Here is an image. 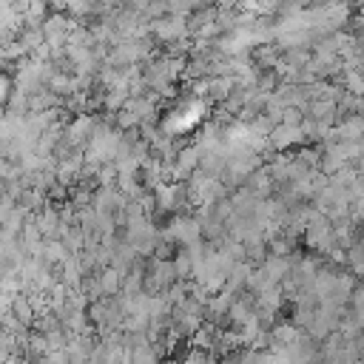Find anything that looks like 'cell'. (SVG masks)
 Instances as JSON below:
<instances>
[{"label":"cell","instance_id":"cell-1","mask_svg":"<svg viewBox=\"0 0 364 364\" xmlns=\"http://www.w3.org/2000/svg\"><path fill=\"white\" fill-rule=\"evenodd\" d=\"M128 364H159V350L151 341H145L139 347H131V361Z\"/></svg>","mask_w":364,"mask_h":364},{"label":"cell","instance_id":"cell-2","mask_svg":"<svg viewBox=\"0 0 364 364\" xmlns=\"http://www.w3.org/2000/svg\"><path fill=\"white\" fill-rule=\"evenodd\" d=\"M100 290H102L105 296H111V293L119 290V276H117V270H105V273H102V279H100Z\"/></svg>","mask_w":364,"mask_h":364},{"label":"cell","instance_id":"cell-3","mask_svg":"<svg viewBox=\"0 0 364 364\" xmlns=\"http://www.w3.org/2000/svg\"><path fill=\"white\" fill-rule=\"evenodd\" d=\"M210 364H213V361H210Z\"/></svg>","mask_w":364,"mask_h":364}]
</instances>
